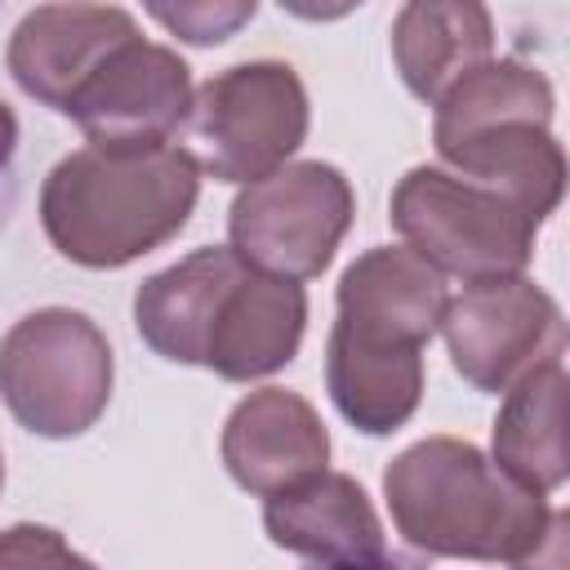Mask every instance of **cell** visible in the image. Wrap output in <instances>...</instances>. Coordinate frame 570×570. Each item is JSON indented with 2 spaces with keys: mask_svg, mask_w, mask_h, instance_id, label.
Segmentation results:
<instances>
[{
  "mask_svg": "<svg viewBox=\"0 0 570 570\" xmlns=\"http://www.w3.org/2000/svg\"><path fill=\"white\" fill-rule=\"evenodd\" d=\"M134 325L156 356L249 383L298 356L307 289L254 272L227 245H205L138 285Z\"/></svg>",
  "mask_w": 570,
  "mask_h": 570,
  "instance_id": "6da1fadb",
  "label": "cell"
},
{
  "mask_svg": "<svg viewBox=\"0 0 570 570\" xmlns=\"http://www.w3.org/2000/svg\"><path fill=\"white\" fill-rule=\"evenodd\" d=\"M200 196V174L178 142L151 151L80 147L40 187L49 245L94 272L125 267L174 240Z\"/></svg>",
  "mask_w": 570,
  "mask_h": 570,
  "instance_id": "7a4b0ae2",
  "label": "cell"
},
{
  "mask_svg": "<svg viewBox=\"0 0 570 570\" xmlns=\"http://www.w3.org/2000/svg\"><path fill=\"white\" fill-rule=\"evenodd\" d=\"M383 499L396 534L428 557L508 561L530 557L552 512L543 494L508 481L472 441L423 436L383 468Z\"/></svg>",
  "mask_w": 570,
  "mask_h": 570,
  "instance_id": "3957f363",
  "label": "cell"
},
{
  "mask_svg": "<svg viewBox=\"0 0 570 570\" xmlns=\"http://www.w3.org/2000/svg\"><path fill=\"white\" fill-rule=\"evenodd\" d=\"M307 120L312 107L298 71L276 58H254L209 76L178 134L196 174L249 187L289 165L307 138Z\"/></svg>",
  "mask_w": 570,
  "mask_h": 570,
  "instance_id": "277c9868",
  "label": "cell"
},
{
  "mask_svg": "<svg viewBox=\"0 0 570 570\" xmlns=\"http://www.w3.org/2000/svg\"><path fill=\"white\" fill-rule=\"evenodd\" d=\"M111 343L76 307H40L0 338V401L49 441L89 432L111 401Z\"/></svg>",
  "mask_w": 570,
  "mask_h": 570,
  "instance_id": "5b68a950",
  "label": "cell"
},
{
  "mask_svg": "<svg viewBox=\"0 0 570 570\" xmlns=\"http://www.w3.org/2000/svg\"><path fill=\"white\" fill-rule=\"evenodd\" d=\"M387 218L405 249H414L441 276H459L468 285L490 276H521L539 232L508 196L441 165H414L392 187Z\"/></svg>",
  "mask_w": 570,
  "mask_h": 570,
  "instance_id": "8992f818",
  "label": "cell"
},
{
  "mask_svg": "<svg viewBox=\"0 0 570 570\" xmlns=\"http://www.w3.org/2000/svg\"><path fill=\"white\" fill-rule=\"evenodd\" d=\"M352 218L356 196L338 165L289 160L236 191L227 209V249L263 276L312 281L334 263Z\"/></svg>",
  "mask_w": 570,
  "mask_h": 570,
  "instance_id": "52a82bcc",
  "label": "cell"
},
{
  "mask_svg": "<svg viewBox=\"0 0 570 570\" xmlns=\"http://www.w3.org/2000/svg\"><path fill=\"white\" fill-rule=\"evenodd\" d=\"M441 334L463 383L494 396L566 352L561 307L530 276H490L463 285V294L445 303Z\"/></svg>",
  "mask_w": 570,
  "mask_h": 570,
  "instance_id": "ba28073f",
  "label": "cell"
},
{
  "mask_svg": "<svg viewBox=\"0 0 570 570\" xmlns=\"http://www.w3.org/2000/svg\"><path fill=\"white\" fill-rule=\"evenodd\" d=\"M191 67L156 40L120 45L67 102L62 116L80 125L89 147L102 151H151L169 147L191 111Z\"/></svg>",
  "mask_w": 570,
  "mask_h": 570,
  "instance_id": "9c48e42d",
  "label": "cell"
},
{
  "mask_svg": "<svg viewBox=\"0 0 570 570\" xmlns=\"http://www.w3.org/2000/svg\"><path fill=\"white\" fill-rule=\"evenodd\" d=\"M445 303H450V285L432 263H423L405 245H374L338 276L334 289L338 316L330 343L374 356L423 352L441 330Z\"/></svg>",
  "mask_w": 570,
  "mask_h": 570,
  "instance_id": "30bf717a",
  "label": "cell"
},
{
  "mask_svg": "<svg viewBox=\"0 0 570 570\" xmlns=\"http://www.w3.org/2000/svg\"><path fill=\"white\" fill-rule=\"evenodd\" d=\"M138 22L120 4H36L9 36V76L18 89L53 111L85 89V80L129 40H138Z\"/></svg>",
  "mask_w": 570,
  "mask_h": 570,
  "instance_id": "8fae6325",
  "label": "cell"
},
{
  "mask_svg": "<svg viewBox=\"0 0 570 570\" xmlns=\"http://www.w3.org/2000/svg\"><path fill=\"white\" fill-rule=\"evenodd\" d=\"M223 463L232 481L272 499L330 463V432L316 405L289 387H258L236 401L223 423Z\"/></svg>",
  "mask_w": 570,
  "mask_h": 570,
  "instance_id": "7c38bea8",
  "label": "cell"
},
{
  "mask_svg": "<svg viewBox=\"0 0 570 570\" xmlns=\"http://www.w3.org/2000/svg\"><path fill=\"white\" fill-rule=\"evenodd\" d=\"M263 530L276 548L298 552L316 566L374 561L387 552L383 521L365 485L347 472H316L272 499H263Z\"/></svg>",
  "mask_w": 570,
  "mask_h": 570,
  "instance_id": "4fadbf2b",
  "label": "cell"
},
{
  "mask_svg": "<svg viewBox=\"0 0 570 570\" xmlns=\"http://www.w3.org/2000/svg\"><path fill=\"white\" fill-rule=\"evenodd\" d=\"M436 156L450 165V174L508 196L534 227H543V218L561 205L566 151L557 134L539 120H490L481 129L441 138Z\"/></svg>",
  "mask_w": 570,
  "mask_h": 570,
  "instance_id": "5bb4252c",
  "label": "cell"
},
{
  "mask_svg": "<svg viewBox=\"0 0 570 570\" xmlns=\"http://www.w3.org/2000/svg\"><path fill=\"white\" fill-rule=\"evenodd\" d=\"M392 58L405 89L436 107L454 80L494 58V18L476 0H410L392 18Z\"/></svg>",
  "mask_w": 570,
  "mask_h": 570,
  "instance_id": "9a60e30c",
  "label": "cell"
},
{
  "mask_svg": "<svg viewBox=\"0 0 570 570\" xmlns=\"http://www.w3.org/2000/svg\"><path fill=\"white\" fill-rule=\"evenodd\" d=\"M566 361H548L503 392L494 419V468L530 494H552L566 485Z\"/></svg>",
  "mask_w": 570,
  "mask_h": 570,
  "instance_id": "2e32d148",
  "label": "cell"
},
{
  "mask_svg": "<svg viewBox=\"0 0 570 570\" xmlns=\"http://www.w3.org/2000/svg\"><path fill=\"white\" fill-rule=\"evenodd\" d=\"M552 107H557V98L539 67H530L521 58H490L441 94L436 120H432V142L481 129L490 120H512V116L552 125Z\"/></svg>",
  "mask_w": 570,
  "mask_h": 570,
  "instance_id": "e0dca14e",
  "label": "cell"
},
{
  "mask_svg": "<svg viewBox=\"0 0 570 570\" xmlns=\"http://www.w3.org/2000/svg\"><path fill=\"white\" fill-rule=\"evenodd\" d=\"M0 570H98L53 525L18 521L0 530Z\"/></svg>",
  "mask_w": 570,
  "mask_h": 570,
  "instance_id": "ac0fdd59",
  "label": "cell"
},
{
  "mask_svg": "<svg viewBox=\"0 0 570 570\" xmlns=\"http://www.w3.org/2000/svg\"><path fill=\"white\" fill-rule=\"evenodd\" d=\"M254 13H258L254 0H249V4H178V9L156 4V9H151L156 22H165L178 40H191V45H218V40H227L240 22H249Z\"/></svg>",
  "mask_w": 570,
  "mask_h": 570,
  "instance_id": "d6986e66",
  "label": "cell"
},
{
  "mask_svg": "<svg viewBox=\"0 0 570 570\" xmlns=\"http://www.w3.org/2000/svg\"><path fill=\"white\" fill-rule=\"evenodd\" d=\"M512 570H566V512L561 508L552 512V525H548L543 543L530 557H521Z\"/></svg>",
  "mask_w": 570,
  "mask_h": 570,
  "instance_id": "ffe728a7",
  "label": "cell"
},
{
  "mask_svg": "<svg viewBox=\"0 0 570 570\" xmlns=\"http://www.w3.org/2000/svg\"><path fill=\"white\" fill-rule=\"evenodd\" d=\"M13 151H18V116H13V107L0 98V169L13 160Z\"/></svg>",
  "mask_w": 570,
  "mask_h": 570,
  "instance_id": "44dd1931",
  "label": "cell"
},
{
  "mask_svg": "<svg viewBox=\"0 0 570 570\" xmlns=\"http://www.w3.org/2000/svg\"><path fill=\"white\" fill-rule=\"evenodd\" d=\"M316 570H419L410 557H396V552H383L374 561H343V566H316Z\"/></svg>",
  "mask_w": 570,
  "mask_h": 570,
  "instance_id": "7402d4cb",
  "label": "cell"
},
{
  "mask_svg": "<svg viewBox=\"0 0 570 570\" xmlns=\"http://www.w3.org/2000/svg\"><path fill=\"white\" fill-rule=\"evenodd\" d=\"M0 485H4V454H0Z\"/></svg>",
  "mask_w": 570,
  "mask_h": 570,
  "instance_id": "603a6c76",
  "label": "cell"
}]
</instances>
